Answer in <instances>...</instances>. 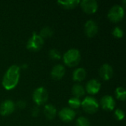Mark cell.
Instances as JSON below:
<instances>
[{"label": "cell", "mask_w": 126, "mask_h": 126, "mask_svg": "<svg viewBox=\"0 0 126 126\" xmlns=\"http://www.w3.org/2000/svg\"><path fill=\"white\" fill-rule=\"evenodd\" d=\"M20 78V67L17 65L10 66L2 79V86L6 90L13 89L18 84Z\"/></svg>", "instance_id": "6da1fadb"}, {"label": "cell", "mask_w": 126, "mask_h": 126, "mask_svg": "<svg viewBox=\"0 0 126 126\" xmlns=\"http://www.w3.org/2000/svg\"><path fill=\"white\" fill-rule=\"evenodd\" d=\"M80 58L81 55L80 51L75 48L70 49L66 51L63 56L64 63L70 67L77 66L80 63Z\"/></svg>", "instance_id": "7a4b0ae2"}, {"label": "cell", "mask_w": 126, "mask_h": 126, "mask_svg": "<svg viewBox=\"0 0 126 126\" xmlns=\"http://www.w3.org/2000/svg\"><path fill=\"white\" fill-rule=\"evenodd\" d=\"M44 43V39L39 35V34L33 32L31 37L27 42L26 47L31 52H37L42 48Z\"/></svg>", "instance_id": "3957f363"}, {"label": "cell", "mask_w": 126, "mask_h": 126, "mask_svg": "<svg viewBox=\"0 0 126 126\" xmlns=\"http://www.w3.org/2000/svg\"><path fill=\"white\" fill-rule=\"evenodd\" d=\"M81 106L86 113L94 114L99 109V103L94 97L87 96L81 102Z\"/></svg>", "instance_id": "277c9868"}, {"label": "cell", "mask_w": 126, "mask_h": 126, "mask_svg": "<svg viewBox=\"0 0 126 126\" xmlns=\"http://www.w3.org/2000/svg\"><path fill=\"white\" fill-rule=\"evenodd\" d=\"M49 98V94L46 89L43 86L38 87L32 93V100L36 106H39L44 104Z\"/></svg>", "instance_id": "5b68a950"}, {"label": "cell", "mask_w": 126, "mask_h": 126, "mask_svg": "<svg viewBox=\"0 0 126 126\" xmlns=\"http://www.w3.org/2000/svg\"><path fill=\"white\" fill-rule=\"evenodd\" d=\"M125 15V10L123 7L119 4H115L110 8L108 13V18L113 22L120 21Z\"/></svg>", "instance_id": "8992f818"}, {"label": "cell", "mask_w": 126, "mask_h": 126, "mask_svg": "<svg viewBox=\"0 0 126 126\" xmlns=\"http://www.w3.org/2000/svg\"><path fill=\"white\" fill-rule=\"evenodd\" d=\"M80 4L83 11L88 14L94 13L98 9V3L95 0H83Z\"/></svg>", "instance_id": "52a82bcc"}, {"label": "cell", "mask_w": 126, "mask_h": 126, "mask_svg": "<svg viewBox=\"0 0 126 126\" xmlns=\"http://www.w3.org/2000/svg\"><path fill=\"white\" fill-rule=\"evenodd\" d=\"M16 109L15 103L11 100H6L0 105V114L7 116L11 114Z\"/></svg>", "instance_id": "ba28073f"}, {"label": "cell", "mask_w": 126, "mask_h": 126, "mask_svg": "<svg viewBox=\"0 0 126 126\" xmlns=\"http://www.w3.org/2000/svg\"><path fill=\"white\" fill-rule=\"evenodd\" d=\"M58 116L60 119L63 120V122L69 123L74 120V118L76 116V112L73 109L69 107H66V108L62 109L58 112Z\"/></svg>", "instance_id": "9c48e42d"}, {"label": "cell", "mask_w": 126, "mask_h": 126, "mask_svg": "<svg viewBox=\"0 0 126 126\" xmlns=\"http://www.w3.org/2000/svg\"><path fill=\"white\" fill-rule=\"evenodd\" d=\"M84 29L86 35L89 38L94 37L98 32V25L96 23V21L92 19L88 20L86 22Z\"/></svg>", "instance_id": "30bf717a"}, {"label": "cell", "mask_w": 126, "mask_h": 126, "mask_svg": "<svg viewBox=\"0 0 126 126\" xmlns=\"http://www.w3.org/2000/svg\"><path fill=\"white\" fill-rule=\"evenodd\" d=\"M100 105L106 111H113L114 109L116 103L112 96L105 95L100 100Z\"/></svg>", "instance_id": "8fae6325"}, {"label": "cell", "mask_w": 126, "mask_h": 126, "mask_svg": "<svg viewBox=\"0 0 126 126\" xmlns=\"http://www.w3.org/2000/svg\"><path fill=\"white\" fill-rule=\"evenodd\" d=\"M99 73H100V76L103 80H109L112 78L114 75V70L110 64L104 63L103 65L101 66Z\"/></svg>", "instance_id": "7c38bea8"}, {"label": "cell", "mask_w": 126, "mask_h": 126, "mask_svg": "<svg viewBox=\"0 0 126 126\" xmlns=\"http://www.w3.org/2000/svg\"><path fill=\"white\" fill-rule=\"evenodd\" d=\"M101 88L100 82L97 79L90 80L86 86V90L90 94H95L99 92Z\"/></svg>", "instance_id": "4fadbf2b"}, {"label": "cell", "mask_w": 126, "mask_h": 126, "mask_svg": "<svg viewBox=\"0 0 126 126\" xmlns=\"http://www.w3.org/2000/svg\"><path fill=\"white\" fill-rule=\"evenodd\" d=\"M66 73L65 67L61 64L55 65L51 71V77L54 80H61Z\"/></svg>", "instance_id": "5bb4252c"}, {"label": "cell", "mask_w": 126, "mask_h": 126, "mask_svg": "<svg viewBox=\"0 0 126 126\" xmlns=\"http://www.w3.org/2000/svg\"><path fill=\"white\" fill-rule=\"evenodd\" d=\"M86 77V71L83 67L77 68L74 70L72 73V79L76 82H81L83 81Z\"/></svg>", "instance_id": "9a60e30c"}, {"label": "cell", "mask_w": 126, "mask_h": 126, "mask_svg": "<svg viewBox=\"0 0 126 126\" xmlns=\"http://www.w3.org/2000/svg\"><path fill=\"white\" fill-rule=\"evenodd\" d=\"M57 110L52 104H47L44 106V114L48 120H53L56 116Z\"/></svg>", "instance_id": "2e32d148"}, {"label": "cell", "mask_w": 126, "mask_h": 126, "mask_svg": "<svg viewBox=\"0 0 126 126\" xmlns=\"http://www.w3.org/2000/svg\"><path fill=\"white\" fill-rule=\"evenodd\" d=\"M72 93L74 95V97L77 98H80L85 94L86 91H85L84 87L82 85L79 83H75V85H73L72 88Z\"/></svg>", "instance_id": "e0dca14e"}, {"label": "cell", "mask_w": 126, "mask_h": 126, "mask_svg": "<svg viewBox=\"0 0 126 126\" xmlns=\"http://www.w3.org/2000/svg\"><path fill=\"white\" fill-rule=\"evenodd\" d=\"M58 4L66 9H72L78 6L80 4L79 0H66V1H58Z\"/></svg>", "instance_id": "ac0fdd59"}, {"label": "cell", "mask_w": 126, "mask_h": 126, "mask_svg": "<svg viewBox=\"0 0 126 126\" xmlns=\"http://www.w3.org/2000/svg\"><path fill=\"white\" fill-rule=\"evenodd\" d=\"M53 35V30L51 27L47 26V27H43L41 31H40V33H39V35L43 38H49L51 37L52 35Z\"/></svg>", "instance_id": "d6986e66"}, {"label": "cell", "mask_w": 126, "mask_h": 126, "mask_svg": "<svg viewBox=\"0 0 126 126\" xmlns=\"http://www.w3.org/2000/svg\"><path fill=\"white\" fill-rule=\"evenodd\" d=\"M68 104L70 106V109L74 110V109H78L81 106V101L80 100V98H77L75 97H73L69 100Z\"/></svg>", "instance_id": "ffe728a7"}, {"label": "cell", "mask_w": 126, "mask_h": 126, "mask_svg": "<svg viewBox=\"0 0 126 126\" xmlns=\"http://www.w3.org/2000/svg\"><path fill=\"white\" fill-rule=\"evenodd\" d=\"M115 94L118 100H120L122 101H124L126 100V91L123 87L122 86L117 87L115 90Z\"/></svg>", "instance_id": "44dd1931"}, {"label": "cell", "mask_w": 126, "mask_h": 126, "mask_svg": "<svg viewBox=\"0 0 126 126\" xmlns=\"http://www.w3.org/2000/svg\"><path fill=\"white\" fill-rule=\"evenodd\" d=\"M76 126H91L89 120L85 117H80L76 120Z\"/></svg>", "instance_id": "7402d4cb"}, {"label": "cell", "mask_w": 126, "mask_h": 126, "mask_svg": "<svg viewBox=\"0 0 126 126\" xmlns=\"http://www.w3.org/2000/svg\"><path fill=\"white\" fill-rule=\"evenodd\" d=\"M49 56L52 60H59L61 58L60 52L56 49H52L49 51Z\"/></svg>", "instance_id": "603a6c76"}, {"label": "cell", "mask_w": 126, "mask_h": 126, "mask_svg": "<svg viewBox=\"0 0 126 126\" xmlns=\"http://www.w3.org/2000/svg\"><path fill=\"white\" fill-rule=\"evenodd\" d=\"M123 34H124L123 30L120 27H115L112 30V35L117 38H122L123 36Z\"/></svg>", "instance_id": "cb8c5ba5"}, {"label": "cell", "mask_w": 126, "mask_h": 126, "mask_svg": "<svg viewBox=\"0 0 126 126\" xmlns=\"http://www.w3.org/2000/svg\"><path fill=\"white\" fill-rule=\"evenodd\" d=\"M114 116H115V117L117 118V120H120H120H123L124 119V117H125V113H124V111L122 109H117L114 111Z\"/></svg>", "instance_id": "d4e9b609"}, {"label": "cell", "mask_w": 126, "mask_h": 126, "mask_svg": "<svg viewBox=\"0 0 126 126\" xmlns=\"http://www.w3.org/2000/svg\"><path fill=\"white\" fill-rule=\"evenodd\" d=\"M15 106H16V107H17L18 109H24V108L26 107L27 103H26L24 100H18V101L16 103V104H15Z\"/></svg>", "instance_id": "484cf974"}, {"label": "cell", "mask_w": 126, "mask_h": 126, "mask_svg": "<svg viewBox=\"0 0 126 126\" xmlns=\"http://www.w3.org/2000/svg\"><path fill=\"white\" fill-rule=\"evenodd\" d=\"M39 113H40V109H39V108H38V106H34V107L32 109V110H31V114H32V116L34 117H38V114H39Z\"/></svg>", "instance_id": "4316f807"}, {"label": "cell", "mask_w": 126, "mask_h": 126, "mask_svg": "<svg viewBox=\"0 0 126 126\" xmlns=\"http://www.w3.org/2000/svg\"><path fill=\"white\" fill-rule=\"evenodd\" d=\"M21 68H24V69L27 68V63H24V64H22V65H21Z\"/></svg>", "instance_id": "83f0119b"}]
</instances>
